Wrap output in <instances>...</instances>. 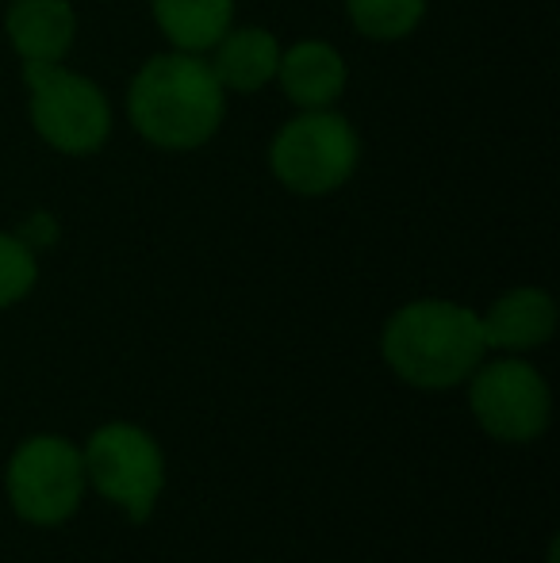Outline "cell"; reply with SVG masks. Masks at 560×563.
I'll return each mask as SVG.
<instances>
[{"instance_id":"1","label":"cell","mask_w":560,"mask_h":563,"mask_svg":"<svg viewBox=\"0 0 560 563\" xmlns=\"http://www.w3.org/2000/svg\"><path fill=\"white\" fill-rule=\"evenodd\" d=\"M381 353L415 391H453L480 368L487 341L476 311L449 299H419L384 322Z\"/></svg>"},{"instance_id":"2","label":"cell","mask_w":560,"mask_h":563,"mask_svg":"<svg viewBox=\"0 0 560 563\" xmlns=\"http://www.w3.org/2000/svg\"><path fill=\"white\" fill-rule=\"evenodd\" d=\"M131 123L165 150H193L223 123V85L193 54H162L131 85Z\"/></svg>"},{"instance_id":"3","label":"cell","mask_w":560,"mask_h":563,"mask_svg":"<svg viewBox=\"0 0 560 563\" xmlns=\"http://www.w3.org/2000/svg\"><path fill=\"white\" fill-rule=\"evenodd\" d=\"M85 460L81 445L62 433H31L12 449L4 467V495L20 521L35 529H58L81 510Z\"/></svg>"},{"instance_id":"4","label":"cell","mask_w":560,"mask_h":563,"mask_svg":"<svg viewBox=\"0 0 560 563\" xmlns=\"http://www.w3.org/2000/svg\"><path fill=\"white\" fill-rule=\"evenodd\" d=\"M85 479L105 503H112L128 521H150L165 490V452L150 430L135 422H105L81 445Z\"/></svg>"},{"instance_id":"5","label":"cell","mask_w":560,"mask_h":563,"mask_svg":"<svg viewBox=\"0 0 560 563\" xmlns=\"http://www.w3.org/2000/svg\"><path fill=\"white\" fill-rule=\"evenodd\" d=\"M469 410L476 426L503 445H530L553 422L549 379L523 356L480 361L469 379Z\"/></svg>"},{"instance_id":"6","label":"cell","mask_w":560,"mask_h":563,"mask_svg":"<svg viewBox=\"0 0 560 563\" xmlns=\"http://www.w3.org/2000/svg\"><path fill=\"white\" fill-rule=\"evenodd\" d=\"M23 77L31 89V123L54 150L89 154L108 139L112 112L92 81L62 69L58 62H28Z\"/></svg>"},{"instance_id":"7","label":"cell","mask_w":560,"mask_h":563,"mask_svg":"<svg viewBox=\"0 0 560 563\" xmlns=\"http://www.w3.org/2000/svg\"><path fill=\"white\" fill-rule=\"evenodd\" d=\"M273 173L299 196L334 192L358 165V134L342 115L322 108L292 119L273 142Z\"/></svg>"},{"instance_id":"8","label":"cell","mask_w":560,"mask_h":563,"mask_svg":"<svg viewBox=\"0 0 560 563\" xmlns=\"http://www.w3.org/2000/svg\"><path fill=\"white\" fill-rule=\"evenodd\" d=\"M487 353H530L541 349L557 330V303L541 288H515L499 296L484 314H480Z\"/></svg>"},{"instance_id":"9","label":"cell","mask_w":560,"mask_h":563,"mask_svg":"<svg viewBox=\"0 0 560 563\" xmlns=\"http://www.w3.org/2000/svg\"><path fill=\"white\" fill-rule=\"evenodd\" d=\"M8 38L23 54V62H62L74 43L69 0H12Z\"/></svg>"},{"instance_id":"10","label":"cell","mask_w":560,"mask_h":563,"mask_svg":"<svg viewBox=\"0 0 560 563\" xmlns=\"http://www.w3.org/2000/svg\"><path fill=\"white\" fill-rule=\"evenodd\" d=\"M277 74H281L284 92H288L299 108H307V112L334 104L345 89V66L334 46H327V43L292 46L281 58Z\"/></svg>"},{"instance_id":"11","label":"cell","mask_w":560,"mask_h":563,"mask_svg":"<svg viewBox=\"0 0 560 563\" xmlns=\"http://www.w3.org/2000/svg\"><path fill=\"white\" fill-rule=\"evenodd\" d=\"M281 66V46L270 31L250 27V31H234V35L219 38V54H216V81L231 85L239 92H254L277 74Z\"/></svg>"},{"instance_id":"12","label":"cell","mask_w":560,"mask_h":563,"mask_svg":"<svg viewBox=\"0 0 560 563\" xmlns=\"http://www.w3.org/2000/svg\"><path fill=\"white\" fill-rule=\"evenodd\" d=\"M154 15L173 46L185 54L208 51L231 27V0H154Z\"/></svg>"},{"instance_id":"13","label":"cell","mask_w":560,"mask_h":563,"mask_svg":"<svg viewBox=\"0 0 560 563\" xmlns=\"http://www.w3.org/2000/svg\"><path fill=\"white\" fill-rule=\"evenodd\" d=\"M361 35L404 38L422 20V0H345Z\"/></svg>"},{"instance_id":"14","label":"cell","mask_w":560,"mask_h":563,"mask_svg":"<svg viewBox=\"0 0 560 563\" xmlns=\"http://www.w3.org/2000/svg\"><path fill=\"white\" fill-rule=\"evenodd\" d=\"M39 265L35 250L23 245L15 234H0V307H12L35 288Z\"/></svg>"},{"instance_id":"15","label":"cell","mask_w":560,"mask_h":563,"mask_svg":"<svg viewBox=\"0 0 560 563\" xmlns=\"http://www.w3.org/2000/svg\"><path fill=\"white\" fill-rule=\"evenodd\" d=\"M15 238H20L23 245H31V250H43V245H51V242H54V223H51L46 216H35L28 227L20 230V234H15Z\"/></svg>"}]
</instances>
